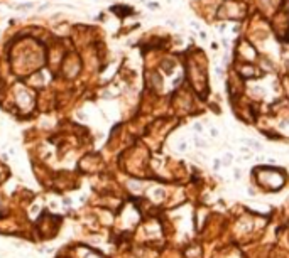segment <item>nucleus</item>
I'll list each match as a JSON object with an SVG mask.
<instances>
[{
    "label": "nucleus",
    "mask_w": 289,
    "mask_h": 258,
    "mask_svg": "<svg viewBox=\"0 0 289 258\" xmlns=\"http://www.w3.org/2000/svg\"><path fill=\"white\" fill-rule=\"evenodd\" d=\"M149 9H152V10H157V9H159V5H157V3H149Z\"/></svg>",
    "instance_id": "obj_1"
}]
</instances>
